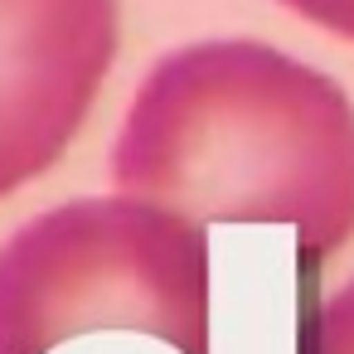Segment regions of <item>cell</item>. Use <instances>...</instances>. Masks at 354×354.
Returning <instances> with one entry per match:
<instances>
[{
    "mask_svg": "<svg viewBox=\"0 0 354 354\" xmlns=\"http://www.w3.org/2000/svg\"><path fill=\"white\" fill-rule=\"evenodd\" d=\"M112 185L194 223H286L325 257L354 238V102L272 44H185L141 78Z\"/></svg>",
    "mask_w": 354,
    "mask_h": 354,
    "instance_id": "6da1fadb",
    "label": "cell"
},
{
    "mask_svg": "<svg viewBox=\"0 0 354 354\" xmlns=\"http://www.w3.org/2000/svg\"><path fill=\"white\" fill-rule=\"evenodd\" d=\"M93 330L209 354L204 223L131 194H93L0 243V354H49Z\"/></svg>",
    "mask_w": 354,
    "mask_h": 354,
    "instance_id": "7a4b0ae2",
    "label": "cell"
},
{
    "mask_svg": "<svg viewBox=\"0 0 354 354\" xmlns=\"http://www.w3.org/2000/svg\"><path fill=\"white\" fill-rule=\"evenodd\" d=\"M117 59V0H0V199L83 131Z\"/></svg>",
    "mask_w": 354,
    "mask_h": 354,
    "instance_id": "3957f363",
    "label": "cell"
},
{
    "mask_svg": "<svg viewBox=\"0 0 354 354\" xmlns=\"http://www.w3.org/2000/svg\"><path fill=\"white\" fill-rule=\"evenodd\" d=\"M306 354H354V277L315 310Z\"/></svg>",
    "mask_w": 354,
    "mask_h": 354,
    "instance_id": "277c9868",
    "label": "cell"
},
{
    "mask_svg": "<svg viewBox=\"0 0 354 354\" xmlns=\"http://www.w3.org/2000/svg\"><path fill=\"white\" fill-rule=\"evenodd\" d=\"M281 6L296 10L301 20H310V25H320V30H330V35L354 44V0H281Z\"/></svg>",
    "mask_w": 354,
    "mask_h": 354,
    "instance_id": "5b68a950",
    "label": "cell"
}]
</instances>
